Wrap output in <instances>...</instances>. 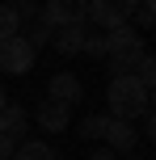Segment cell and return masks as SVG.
I'll return each mask as SVG.
<instances>
[{"mask_svg": "<svg viewBox=\"0 0 156 160\" xmlns=\"http://www.w3.org/2000/svg\"><path fill=\"white\" fill-rule=\"evenodd\" d=\"M38 17L51 21L55 30H59V25H84V21H89V0H47Z\"/></svg>", "mask_w": 156, "mask_h": 160, "instance_id": "obj_5", "label": "cell"}, {"mask_svg": "<svg viewBox=\"0 0 156 160\" xmlns=\"http://www.w3.org/2000/svg\"><path fill=\"white\" fill-rule=\"evenodd\" d=\"M13 160H55V148H51L47 139H21Z\"/></svg>", "mask_w": 156, "mask_h": 160, "instance_id": "obj_13", "label": "cell"}, {"mask_svg": "<svg viewBox=\"0 0 156 160\" xmlns=\"http://www.w3.org/2000/svg\"><path fill=\"white\" fill-rule=\"evenodd\" d=\"M4 105H8V93H4V88H0V110H4Z\"/></svg>", "mask_w": 156, "mask_h": 160, "instance_id": "obj_23", "label": "cell"}, {"mask_svg": "<svg viewBox=\"0 0 156 160\" xmlns=\"http://www.w3.org/2000/svg\"><path fill=\"white\" fill-rule=\"evenodd\" d=\"M89 160H118V152H110V148L101 143V148H93V152H89Z\"/></svg>", "mask_w": 156, "mask_h": 160, "instance_id": "obj_20", "label": "cell"}, {"mask_svg": "<svg viewBox=\"0 0 156 160\" xmlns=\"http://www.w3.org/2000/svg\"><path fill=\"white\" fill-rule=\"evenodd\" d=\"M106 42H110V76H135V68H139V59L148 55V42H143V34L135 30L131 21L114 25V30H106Z\"/></svg>", "mask_w": 156, "mask_h": 160, "instance_id": "obj_1", "label": "cell"}, {"mask_svg": "<svg viewBox=\"0 0 156 160\" xmlns=\"http://www.w3.org/2000/svg\"><path fill=\"white\" fill-rule=\"evenodd\" d=\"M106 127H110V114H84L76 122V135L84 143H97V139H106Z\"/></svg>", "mask_w": 156, "mask_h": 160, "instance_id": "obj_10", "label": "cell"}, {"mask_svg": "<svg viewBox=\"0 0 156 160\" xmlns=\"http://www.w3.org/2000/svg\"><path fill=\"white\" fill-rule=\"evenodd\" d=\"M135 76H139L143 84H152V80H156V55H152V51H148V55L139 59V68H135Z\"/></svg>", "mask_w": 156, "mask_h": 160, "instance_id": "obj_17", "label": "cell"}, {"mask_svg": "<svg viewBox=\"0 0 156 160\" xmlns=\"http://www.w3.org/2000/svg\"><path fill=\"white\" fill-rule=\"evenodd\" d=\"M152 30H156V25H152Z\"/></svg>", "mask_w": 156, "mask_h": 160, "instance_id": "obj_26", "label": "cell"}, {"mask_svg": "<svg viewBox=\"0 0 156 160\" xmlns=\"http://www.w3.org/2000/svg\"><path fill=\"white\" fill-rule=\"evenodd\" d=\"M143 4H148V8H152V13H156V0H143Z\"/></svg>", "mask_w": 156, "mask_h": 160, "instance_id": "obj_24", "label": "cell"}, {"mask_svg": "<svg viewBox=\"0 0 156 160\" xmlns=\"http://www.w3.org/2000/svg\"><path fill=\"white\" fill-rule=\"evenodd\" d=\"M131 17H135L139 25H156V13H152L148 4H135V13H131Z\"/></svg>", "mask_w": 156, "mask_h": 160, "instance_id": "obj_19", "label": "cell"}, {"mask_svg": "<svg viewBox=\"0 0 156 160\" xmlns=\"http://www.w3.org/2000/svg\"><path fill=\"white\" fill-rule=\"evenodd\" d=\"M51 47H55L63 59H76L84 51V25H59V30L51 34Z\"/></svg>", "mask_w": 156, "mask_h": 160, "instance_id": "obj_9", "label": "cell"}, {"mask_svg": "<svg viewBox=\"0 0 156 160\" xmlns=\"http://www.w3.org/2000/svg\"><path fill=\"white\" fill-rule=\"evenodd\" d=\"M148 139H152V143H156V110L148 114Z\"/></svg>", "mask_w": 156, "mask_h": 160, "instance_id": "obj_21", "label": "cell"}, {"mask_svg": "<svg viewBox=\"0 0 156 160\" xmlns=\"http://www.w3.org/2000/svg\"><path fill=\"white\" fill-rule=\"evenodd\" d=\"M139 143V131L131 127V122H123V118H110V127H106V148L110 152H118V156H131V148Z\"/></svg>", "mask_w": 156, "mask_h": 160, "instance_id": "obj_8", "label": "cell"}, {"mask_svg": "<svg viewBox=\"0 0 156 160\" xmlns=\"http://www.w3.org/2000/svg\"><path fill=\"white\" fill-rule=\"evenodd\" d=\"M34 122H38L47 135H59V131H68L72 127V105H63V101H38V110H34Z\"/></svg>", "mask_w": 156, "mask_h": 160, "instance_id": "obj_6", "label": "cell"}, {"mask_svg": "<svg viewBox=\"0 0 156 160\" xmlns=\"http://www.w3.org/2000/svg\"><path fill=\"white\" fill-rule=\"evenodd\" d=\"M34 63H38V51H34L21 34H13V38L0 42V76H30Z\"/></svg>", "mask_w": 156, "mask_h": 160, "instance_id": "obj_3", "label": "cell"}, {"mask_svg": "<svg viewBox=\"0 0 156 160\" xmlns=\"http://www.w3.org/2000/svg\"><path fill=\"white\" fill-rule=\"evenodd\" d=\"M135 4H139V0H89V21L97 25V30H114V25L131 21Z\"/></svg>", "mask_w": 156, "mask_h": 160, "instance_id": "obj_4", "label": "cell"}, {"mask_svg": "<svg viewBox=\"0 0 156 160\" xmlns=\"http://www.w3.org/2000/svg\"><path fill=\"white\" fill-rule=\"evenodd\" d=\"M17 143H21V139H13V135H0V160H13Z\"/></svg>", "mask_w": 156, "mask_h": 160, "instance_id": "obj_18", "label": "cell"}, {"mask_svg": "<svg viewBox=\"0 0 156 160\" xmlns=\"http://www.w3.org/2000/svg\"><path fill=\"white\" fill-rule=\"evenodd\" d=\"M47 97H51V101H63V105H76L84 97V84H80L76 72H55L47 80Z\"/></svg>", "mask_w": 156, "mask_h": 160, "instance_id": "obj_7", "label": "cell"}, {"mask_svg": "<svg viewBox=\"0 0 156 160\" xmlns=\"http://www.w3.org/2000/svg\"><path fill=\"white\" fill-rule=\"evenodd\" d=\"M8 8L17 13V21H21V25L38 17V0H8Z\"/></svg>", "mask_w": 156, "mask_h": 160, "instance_id": "obj_16", "label": "cell"}, {"mask_svg": "<svg viewBox=\"0 0 156 160\" xmlns=\"http://www.w3.org/2000/svg\"><path fill=\"white\" fill-rule=\"evenodd\" d=\"M148 105H156V80L148 84Z\"/></svg>", "mask_w": 156, "mask_h": 160, "instance_id": "obj_22", "label": "cell"}, {"mask_svg": "<svg viewBox=\"0 0 156 160\" xmlns=\"http://www.w3.org/2000/svg\"><path fill=\"white\" fill-rule=\"evenodd\" d=\"M25 122H30V118H25V110L8 101L4 110H0V135H13V139H21V135H25Z\"/></svg>", "mask_w": 156, "mask_h": 160, "instance_id": "obj_11", "label": "cell"}, {"mask_svg": "<svg viewBox=\"0 0 156 160\" xmlns=\"http://www.w3.org/2000/svg\"><path fill=\"white\" fill-rule=\"evenodd\" d=\"M127 160H139V156H127Z\"/></svg>", "mask_w": 156, "mask_h": 160, "instance_id": "obj_25", "label": "cell"}, {"mask_svg": "<svg viewBox=\"0 0 156 160\" xmlns=\"http://www.w3.org/2000/svg\"><path fill=\"white\" fill-rule=\"evenodd\" d=\"M51 34H55V25H51V21H42V17H34V21H25V25H21V38L30 42L34 51H42V47H47V42H51Z\"/></svg>", "mask_w": 156, "mask_h": 160, "instance_id": "obj_12", "label": "cell"}, {"mask_svg": "<svg viewBox=\"0 0 156 160\" xmlns=\"http://www.w3.org/2000/svg\"><path fill=\"white\" fill-rule=\"evenodd\" d=\"M106 105H110V118H123V122L143 118L148 114V84L139 76H110Z\"/></svg>", "mask_w": 156, "mask_h": 160, "instance_id": "obj_2", "label": "cell"}, {"mask_svg": "<svg viewBox=\"0 0 156 160\" xmlns=\"http://www.w3.org/2000/svg\"><path fill=\"white\" fill-rule=\"evenodd\" d=\"M13 34H21V21H17V13L8 4H0V42L13 38Z\"/></svg>", "mask_w": 156, "mask_h": 160, "instance_id": "obj_15", "label": "cell"}, {"mask_svg": "<svg viewBox=\"0 0 156 160\" xmlns=\"http://www.w3.org/2000/svg\"><path fill=\"white\" fill-rule=\"evenodd\" d=\"M80 55H89V59H106L110 55V42H106V30H84V51Z\"/></svg>", "mask_w": 156, "mask_h": 160, "instance_id": "obj_14", "label": "cell"}]
</instances>
